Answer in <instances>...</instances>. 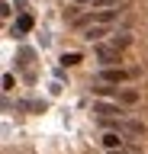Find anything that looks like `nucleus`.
Wrapping results in <instances>:
<instances>
[{
  "label": "nucleus",
  "instance_id": "1",
  "mask_svg": "<svg viewBox=\"0 0 148 154\" xmlns=\"http://www.w3.org/2000/svg\"><path fill=\"white\" fill-rule=\"evenodd\" d=\"M138 74H142L138 67H132V71H122V67H100L97 80H106V84H126V80H132V77H138Z\"/></svg>",
  "mask_w": 148,
  "mask_h": 154
},
{
  "label": "nucleus",
  "instance_id": "2",
  "mask_svg": "<svg viewBox=\"0 0 148 154\" xmlns=\"http://www.w3.org/2000/svg\"><path fill=\"white\" fill-rule=\"evenodd\" d=\"M122 106H126V103H119V100H103V96H100L97 103H93V112H97V116H122V112H126Z\"/></svg>",
  "mask_w": 148,
  "mask_h": 154
},
{
  "label": "nucleus",
  "instance_id": "3",
  "mask_svg": "<svg viewBox=\"0 0 148 154\" xmlns=\"http://www.w3.org/2000/svg\"><path fill=\"white\" fill-rule=\"evenodd\" d=\"M97 55H100V64L109 67V64H119V61H122V48H116V45H97Z\"/></svg>",
  "mask_w": 148,
  "mask_h": 154
},
{
  "label": "nucleus",
  "instance_id": "4",
  "mask_svg": "<svg viewBox=\"0 0 148 154\" xmlns=\"http://www.w3.org/2000/svg\"><path fill=\"white\" fill-rule=\"evenodd\" d=\"M122 141H126V138H122V132H116V128H106V135H103V144H106L109 151H113V148H122Z\"/></svg>",
  "mask_w": 148,
  "mask_h": 154
},
{
  "label": "nucleus",
  "instance_id": "5",
  "mask_svg": "<svg viewBox=\"0 0 148 154\" xmlns=\"http://www.w3.org/2000/svg\"><path fill=\"white\" fill-rule=\"evenodd\" d=\"M119 103L135 106V103H138V90H132V87H129V90H119Z\"/></svg>",
  "mask_w": 148,
  "mask_h": 154
},
{
  "label": "nucleus",
  "instance_id": "6",
  "mask_svg": "<svg viewBox=\"0 0 148 154\" xmlns=\"http://www.w3.org/2000/svg\"><path fill=\"white\" fill-rule=\"evenodd\" d=\"M29 29H32V16H20L16 26H13V35H23V32H29Z\"/></svg>",
  "mask_w": 148,
  "mask_h": 154
},
{
  "label": "nucleus",
  "instance_id": "7",
  "mask_svg": "<svg viewBox=\"0 0 148 154\" xmlns=\"http://www.w3.org/2000/svg\"><path fill=\"white\" fill-rule=\"evenodd\" d=\"M106 35V29H100V26H90L87 32H84V38H87V42H97V38H103Z\"/></svg>",
  "mask_w": 148,
  "mask_h": 154
},
{
  "label": "nucleus",
  "instance_id": "8",
  "mask_svg": "<svg viewBox=\"0 0 148 154\" xmlns=\"http://www.w3.org/2000/svg\"><path fill=\"white\" fill-rule=\"evenodd\" d=\"M113 45H116V48H129V45H132V35H129V32L119 35V32H116V35H113Z\"/></svg>",
  "mask_w": 148,
  "mask_h": 154
},
{
  "label": "nucleus",
  "instance_id": "9",
  "mask_svg": "<svg viewBox=\"0 0 148 154\" xmlns=\"http://www.w3.org/2000/svg\"><path fill=\"white\" fill-rule=\"evenodd\" d=\"M61 64H65V67H74V64H80V55H74V51H71V55H61Z\"/></svg>",
  "mask_w": 148,
  "mask_h": 154
},
{
  "label": "nucleus",
  "instance_id": "10",
  "mask_svg": "<svg viewBox=\"0 0 148 154\" xmlns=\"http://www.w3.org/2000/svg\"><path fill=\"white\" fill-rule=\"evenodd\" d=\"M90 23H93V13H84V16H77V19H74V26H77V29L90 26Z\"/></svg>",
  "mask_w": 148,
  "mask_h": 154
},
{
  "label": "nucleus",
  "instance_id": "11",
  "mask_svg": "<svg viewBox=\"0 0 148 154\" xmlns=\"http://www.w3.org/2000/svg\"><path fill=\"white\" fill-rule=\"evenodd\" d=\"M122 0H93V7H100V10H106V7H119Z\"/></svg>",
  "mask_w": 148,
  "mask_h": 154
},
{
  "label": "nucleus",
  "instance_id": "12",
  "mask_svg": "<svg viewBox=\"0 0 148 154\" xmlns=\"http://www.w3.org/2000/svg\"><path fill=\"white\" fill-rule=\"evenodd\" d=\"M3 90H7V93L13 90V74H3Z\"/></svg>",
  "mask_w": 148,
  "mask_h": 154
},
{
  "label": "nucleus",
  "instance_id": "13",
  "mask_svg": "<svg viewBox=\"0 0 148 154\" xmlns=\"http://www.w3.org/2000/svg\"><path fill=\"white\" fill-rule=\"evenodd\" d=\"M77 3H90V0H77Z\"/></svg>",
  "mask_w": 148,
  "mask_h": 154
}]
</instances>
